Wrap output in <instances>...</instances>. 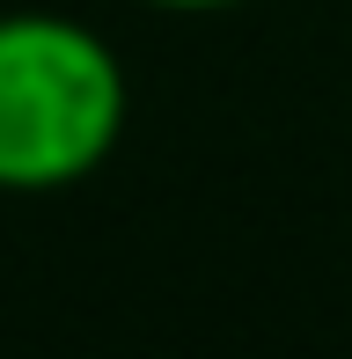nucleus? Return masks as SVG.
Segmentation results:
<instances>
[{"label":"nucleus","instance_id":"1","mask_svg":"<svg viewBox=\"0 0 352 359\" xmlns=\"http://www.w3.org/2000/svg\"><path fill=\"white\" fill-rule=\"evenodd\" d=\"M125 133V67L88 22L0 15V191H67Z\"/></svg>","mask_w":352,"mask_h":359},{"label":"nucleus","instance_id":"2","mask_svg":"<svg viewBox=\"0 0 352 359\" xmlns=\"http://www.w3.org/2000/svg\"><path fill=\"white\" fill-rule=\"evenodd\" d=\"M147 8H184V15H205V8H243V0H147Z\"/></svg>","mask_w":352,"mask_h":359}]
</instances>
